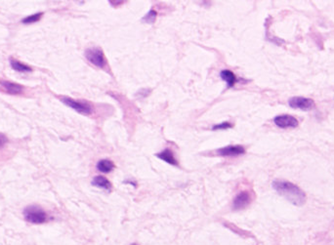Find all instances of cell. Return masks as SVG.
Masks as SVG:
<instances>
[{
  "label": "cell",
  "mask_w": 334,
  "mask_h": 245,
  "mask_svg": "<svg viewBox=\"0 0 334 245\" xmlns=\"http://www.w3.org/2000/svg\"><path fill=\"white\" fill-rule=\"evenodd\" d=\"M92 185L94 187L100 188L102 189H106V190H112L113 188V185L112 183L104 176H96L93 181H92Z\"/></svg>",
  "instance_id": "11"
},
{
  "label": "cell",
  "mask_w": 334,
  "mask_h": 245,
  "mask_svg": "<svg viewBox=\"0 0 334 245\" xmlns=\"http://www.w3.org/2000/svg\"><path fill=\"white\" fill-rule=\"evenodd\" d=\"M25 219L33 224H43L47 221V215L45 211L36 205L28 206L24 210Z\"/></svg>",
  "instance_id": "2"
},
{
  "label": "cell",
  "mask_w": 334,
  "mask_h": 245,
  "mask_svg": "<svg viewBox=\"0 0 334 245\" xmlns=\"http://www.w3.org/2000/svg\"><path fill=\"white\" fill-rule=\"evenodd\" d=\"M273 188L290 203L301 206L306 202V193L296 185L282 180H275L272 183Z\"/></svg>",
  "instance_id": "1"
},
{
  "label": "cell",
  "mask_w": 334,
  "mask_h": 245,
  "mask_svg": "<svg viewBox=\"0 0 334 245\" xmlns=\"http://www.w3.org/2000/svg\"><path fill=\"white\" fill-rule=\"evenodd\" d=\"M233 125L229 122H223V123H220V124H217V125H214L212 127L213 130H224V129H229V128H232Z\"/></svg>",
  "instance_id": "17"
},
{
  "label": "cell",
  "mask_w": 334,
  "mask_h": 245,
  "mask_svg": "<svg viewBox=\"0 0 334 245\" xmlns=\"http://www.w3.org/2000/svg\"><path fill=\"white\" fill-rule=\"evenodd\" d=\"M157 156L159 159H162L163 161L167 162V163L170 164V165H173V166H177V165H178V161L176 160L174 153H173L172 151H171L170 149H168V148L165 149V150H163L161 152L157 153Z\"/></svg>",
  "instance_id": "10"
},
{
  "label": "cell",
  "mask_w": 334,
  "mask_h": 245,
  "mask_svg": "<svg viewBox=\"0 0 334 245\" xmlns=\"http://www.w3.org/2000/svg\"><path fill=\"white\" fill-rule=\"evenodd\" d=\"M275 124L279 128H295L298 126V120L289 114L277 115L274 118Z\"/></svg>",
  "instance_id": "6"
},
{
  "label": "cell",
  "mask_w": 334,
  "mask_h": 245,
  "mask_svg": "<svg viewBox=\"0 0 334 245\" xmlns=\"http://www.w3.org/2000/svg\"><path fill=\"white\" fill-rule=\"evenodd\" d=\"M7 141H8V139H7V137L5 135L0 134V148L4 147L5 144L7 143Z\"/></svg>",
  "instance_id": "18"
},
{
  "label": "cell",
  "mask_w": 334,
  "mask_h": 245,
  "mask_svg": "<svg viewBox=\"0 0 334 245\" xmlns=\"http://www.w3.org/2000/svg\"><path fill=\"white\" fill-rule=\"evenodd\" d=\"M97 168L102 173H110L115 169V164L109 159H101L97 163Z\"/></svg>",
  "instance_id": "13"
},
{
  "label": "cell",
  "mask_w": 334,
  "mask_h": 245,
  "mask_svg": "<svg viewBox=\"0 0 334 245\" xmlns=\"http://www.w3.org/2000/svg\"><path fill=\"white\" fill-rule=\"evenodd\" d=\"M10 65L12 67L13 70H15L16 72H19V73H31L32 72V68L29 67L28 65L24 64V63H21L17 60H13L11 59L10 60Z\"/></svg>",
  "instance_id": "14"
},
{
  "label": "cell",
  "mask_w": 334,
  "mask_h": 245,
  "mask_svg": "<svg viewBox=\"0 0 334 245\" xmlns=\"http://www.w3.org/2000/svg\"><path fill=\"white\" fill-rule=\"evenodd\" d=\"M251 202V194L247 190H242L237 193L233 200V210L239 211L246 208Z\"/></svg>",
  "instance_id": "5"
},
{
  "label": "cell",
  "mask_w": 334,
  "mask_h": 245,
  "mask_svg": "<svg viewBox=\"0 0 334 245\" xmlns=\"http://www.w3.org/2000/svg\"><path fill=\"white\" fill-rule=\"evenodd\" d=\"M86 59L95 67L104 69L106 66V58L104 52L100 48H89L85 52Z\"/></svg>",
  "instance_id": "4"
},
{
  "label": "cell",
  "mask_w": 334,
  "mask_h": 245,
  "mask_svg": "<svg viewBox=\"0 0 334 245\" xmlns=\"http://www.w3.org/2000/svg\"><path fill=\"white\" fill-rule=\"evenodd\" d=\"M43 13H38V14H35V15H32V16H29L27 18H25L22 22L25 23V24H32V23H36L38 21L40 20V18L42 17Z\"/></svg>",
  "instance_id": "15"
},
{
  "label": "cell",
  "mask_w": 334,
  "mask_h": 245,
  "mask_svg": "<svg viewBox=\"0 0 334 245\" xmlns=\"http://www.w3.org/2000/svg\"><path fill=\"white\" fill-rule=\"evenodd\" d=\"M245 152V150L242 146L236 145V146H227L225 148L219 149L217 151V154L220 156H236L243 154Z\"/></svg>",
  "instance_id": "8"
},
{
  "label": "cell",
  "mask_w": 334,
  "mask_h": 245,
  "mask_svg": "<svg viewBox=\"0 0 334 245\" xmlns=\"http://www.w3.org/2000/svg\"><path fill=\"white\" fill-rule=\"evenodd\" d=\"M0 85H1V87L8 94H11V95H19L24 90V87L22 85L15 82L8 81V80H0Z\"/></svg>",
  "instance_id": "9"
},
{
  "label": "cell",
  "mask_w": 334,
  "mask_h": 245,
  "mask_svg": "<svg viewBox=\"0 0 334 245\" xmlns=\"http://www.w3.org/2000/svg\"><path fill=\"white\" fill-rule=\"evenodd\" d=\"M220 77L227 82L228 88H232L234 87V85L236 84V82L237 81L236 76L235 75V74L229 70H224L220 73Z\"/></svg>",
  "instance_id": "12"
},
{
  "label": "cell",
  "mask_w": 334,
  "mask_h": 245,
  "mask_svg": "<svg viewBox=\"0 0 334 245\" xmlns=\"http://www.w3.org/2000/svg\"><path fill=\"white\" fill-rule=\"evenodd\" d=\"M292 109H299L302 111H309L314 107V101L304 97H293L288 102Z\"/></svg>",
  "instance_id": "7"
},
{
  "label": "cell",
  "mask_w": 334,
  "mask_h": 245,
  "mask_svg": "<svg viewBox=\"0 0 334 245\" xmlns=\"http://www.w3.org/2000/svg\"><path fill=\"white\" fill-rule=\"evenodd\" d=\"M61 101L65 105H67L68 107L72 108L73 110H75L76 112H78L79 113L88 115V114H91L93 113L92 106L89 103H87V102L77 101V100H74V99L69 98V97H62Z\"/></svg>",
  "instance_id": "3"
},
{
  "label": "cell",
  "mask_w": 334,
  "mask_h": 245,
  "mask_svg": "<svg viewBox=\"0 0 334 245\" xmlns=\"http://www.w3.org/2000/svg\"><path fill=\"white\" fill-rule=\"evenodd\" d=\"M157 16V12H156L155 10H151V11L143 18V21L146 22V23H148V24H153V23L156 21Z\"/></svg>",
  "instance_id": "16"
}]
</instances>
